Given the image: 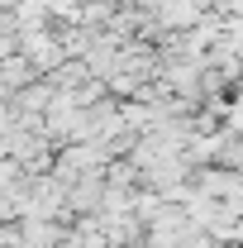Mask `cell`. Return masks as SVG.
<instances>
[{
	"mask_svg": "<svg viewBox=\"0 0 243 248\" xmlns=\"http://www.w3.org/2000/svg\"><path fill=\"white\" fill-rule=\"evenodd\" d=\"M43 81H48V86H53V91L62 95V91H76L81 81H91V72H86V62L67 58V62H58V67H53V72H48Z\"/></svg>",
	"mask_w": 243,
	"mask_h": 248,
	"instance_id": "cell-2",
	"label": "cell"
},
{
	"mask_svg": "<svg viewBox=\"0 0 243 248\" xmlns=\"http://www.w3.org/2000/svg\"><path fill=\"white\" fill-rule=\"evenodd\" d=\"M0 81H5L10 91H19V86L38 81V72H33V67H29L24 58H19V53H15V58H5V62H0Z\"/></svg>",
	"mask_w": 243,
	"mask_h": 248,
	"instance_id": "cell-4",
	"label": "cell"
},
{
	"mask_svg": "<svg viewBox=\"0 0 243 248\" xmlns=\"http://www.w3.org/2000/svg\"><path fill=\"white\" fill-rule=\"evenodd\" d=\"M19 58L29 62L38 77H48L58 62H67V58H62V48H58V38H53L48 29H38V33H19Z\"/></svg>",
	"mask_w": 243,
	"mask_h": 248,
	"instance_id": "cell-1",
	"label": "cell"
},
{
	"mask_svg": "<svg viewBox=\"0 0 243 248\" xmlns=\"http://www.w3.org/2000/svg\"><path fill=\"white\" fill-rule=\"evenodd\" d=\"M19 177V162H10V157H0V182H15Z\"/></svg>",
	"mask_w": 243,
	"mask_h": 248,
	"instance_id": "cell-5",
	"label": "cell"
},
{
	"mask_svg": "<svg viewBox=\"0 0 243 248\" xmlns=\"http://www.w3.org/2000/svg\"><path fill=\"white\" fill-rule=\"evenodd\" d=\"M196 182L205 186V191H229V196H243V172H219V167H200L196 172Z\"/></svg>",
	"mask_w": 243,
	"mask_h": 248,
	"instance_id": "cell-3",
	"label": "cell"
}]
</instances>
